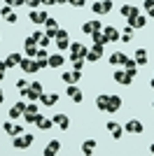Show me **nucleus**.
I'll return each mask as SVG.
<instances>
[{
  "mask_svg": "<svg viewBox=\"0 0 154 156\" xmlns=\"http://www.w3.org/2000/svg\"><path fill=\"white\" fill-rule=\"evenodd\" d=\"M94 151H96V140H84L82 142V154L91 156Z\"/></svg>",
  "mask_w": 154,
  "mask_h": 156,
  "instance_id": "nucleus-27",
  "label": "nucleus"
},
{
  "mask_svg": "<svg viewBox=\"0 0 154 156\" xmlns=\"http://www.w3.org/2000/svg\"><path fill=\"white\" fill-rule=\"evenodd\" d=\"M26 86H28V82H26L24 77H19V79H16V89H19V91H21V89H26Z\"/></svg>",
  "mask_w": 154,
  "mask_h": 156,
  "instance_id": "nucleus-39",
  "label": "nucleus"
},
{
  "mask_svg": "<svg viewBox=\"0 0 154 156\" xmlns=\"http://www.w3.org/2000/svg\"><path fill=\"white\" fill-rule=\"evenodd\" d=\"M2 79H5V72H0V82H2Z\"/></svg>",
  "mask_w": 154,
  "mask_h": 156,
  "instance_id": "nucleus-52",
  "label": "nucleus"
},
{
  "mask_svg": "<svg viewBox=\"0 0 154 156\" xmlns=\"http://www.w3.org/2000/svg\"><path fill=\"white\" fill-rule=\"evenodd\" d=\"M21 58H24L21 54H9V56L5 58V63H7V68H14V65H19V63H21Z\"/></svg>",
  "mask_w": 154,
  "mask_h": 156,
  "instance_id": "nucleus-29",
  "label": "nucleus"
},
{
  "mask_svg": "<svg viewBox=\"0 0 154 156\" xmlns=\"http://www.w3.org/2000/svg\"><path fill=\"white\" fill-rule=\"evenodd\" d=\"M40 2H42V5H51V0H40Z\"/></svg>",
  "mask_w": 154,
  "mask_h": 156,
  "instance_id": "nucleus-49",
  "label": "nucleus"
},
{
  "mask_svg": "<svg viewBox=\"0 0 154 156\" xmlns=\"http://www.w3.org/2000/svg\"><path fill=\"white\" fill-rule=\"evenodd\" d=\"M26 56H28V58L38 56V47H26Z\"/></svg>",
  "mask_w": 154,
  "mask_h": 156,
  "instance_id": "nucleus-36",
  "label": "nucleus"
},
{
  "mask_svg": "<svg viewBox=\"0 0 154 156\" xmlns=\"http://www.w3.org/2000/svg\"><path fill=\"white\" fill-rule=\"evenodd\" d=\"M149 86H152V89H154V75H152V79H149Z\"/></svg>",
  "mask_w": 154,
  "mask_h": 156,
  "instance_id": "nucleus-51",
  "label": "nucleus"
},
{
  "mask_svg": "<svg viewBox=\"0 0 154 156\" xmlns=\"http://www.w3.org/2000/svg\"><path fill=\"white\" fill-rule=\"evenodd\" d=\"M33 140L35 137L31 135V133H21V135H14V149H28L33 144Z\"/></svg>",
  "mask_w": 154,
  "mask_h": 156,
  "instance_id": "nucleus-1",
  "label": "nucleus"
},
{
  "mask_svg": "<svg viewBox=\"0 0 154 156\" xmlns=\"http://www.w3.org/2000/svg\"><path fill=\"white\" fill-rule=\"evenodd\" d=\"M2 100H5V93H2V89H0V105H2Z\"/></svg>",
  "mask_w": 154,
  "mask_h": 156,
  "instance_id": "nucleus-48",
  "label": "nucleus"
},
{
  "mask_svg": "<svg viewBox=\"0 0 154 156\" xmlns=\"http://www.w3.org/2000/svg\"><path fill=\"white\" fill-rule=\"evenodd\" d=\"M21 96H24V98H28V100H33V103H35V100H40V98H42V93H40V91H33L31 86H26V89H21Z\"/></svg>",
  "mask_w": 154,
  "mask_h": 156,
  "instance_id": "nucleus-17",
  "label": "nucleus"
},
{
  "mask_svg": "<svg viewBox=\"0 0 154 156\" xmlns=\"http://www.w3.org/2000/svg\"><path fill=\"white\" fill-rule=\"evenodd\" d=\"M126 58H128V54L115 51L112 56H110V65H112V68H115V65H124V63H126Z\"/></svg>",
  "mask_w": 154,
  "mask_h": 156,
  "instance_id": "nucleus-10",
  "label": "nucleus"
},
{
  "mask_svg": "<svg viewBox=\"0 0 154 156\" xmlns=\"http://www.w3.org/2000/svg\"><path fill=\"white\" fill-rule=\"evenodd\" d=\"M40 117V110H38V105L33 103V105H28L26 107V112H24V119L26 121H31V124H35V119Z\"/></svg>",
  "mask_w": 154,
  "mask_h": 156,
  "instance_id": "nucleus-6",
  "label": "nucleus"
},
{
  "mask_svg": "<svg viewBox=\"0 0 154 156\" xmlns=\"http://www.w3.org/2000/svg\"><path fill=\"white\" fill-rule=\"evenodd\" d=\"M0 72H7V63L5 61H0Z\"/></svg>",
  "mask_w": 154,
  "mask_h": 156,
  "instance_id": "nucleus-44",
  "label": "nucleus"
},
{
  "mask_svg": "<svg viewBox=\"0 0 154 156\" xmlns=\"http://www.w3.org/2000/svg\"><path fill=\"white\" fill-rule=\"evenodd\" d=\"M47 19H49V14H47V12H38V9H33V12H31V21H33V23H38V26H40V23H47Z\"/></svg>",
  "mask_w": 154,
  "mask_h": 156,
  "instance_id": "nucleus-13",
  "label": "nucleus"
},
{
  "mask_svg": "<svg viewBox=\"0 0 154 156\" xmlns=\"http://www.w3.org/2000/svg\"><path fill=\"white\" fill-rule=\"evenodd\" d=\"M128 21V26L133 28H145V23H147V16H142V14H138V16H133V19H126Z\"/></svg>",
  "mask_w": 154,
  "mask_h": 156,
  "instance_id": "nucleus-12",
  "label": "nucleus"
},
{
  "mask_svg": "<svg viewBox=\"0 0 154 156\" xmlns=\"http://www.w3.org/2000/svg\"><path fill=\"white\" fill-rule=\"evenodd\" d=\"M5 5H12V7H16V0H5Z\"/></svg>",
  "mask_w": 154,
  "mask_h": 156,
  "instance_id": "nucleus-47",
  "label": "nucleus"
},
{
  "mask_svg": "<svg viewBox=\"0 0 154 156\" xmlns=\"http://www.w3.org/2000/svg\"><path fill=\"white\" fill-rule=\"evenodd\" d=\"M124 130H128V133H135V135H138V133H142V121H138V119H131Z\"/></svg>",
  "mask_w": 154,
  "mask_h": 156,
  "instance_id": "nucleus-18",
  "label": "nucleus"
},
{
  "mask_svg": "<svg viewBox=\"0 0 154 156\" xmlns=\"http://www.w3.org/2000/svg\"><path fill=\"white\" fill-rule=\"evenodd\" d=\"M0 19H2V16H0Z\"/></svg>",
  "mask_w": 154,
  "mask_h": 156,
  "instance_id": "nucleus-54",
  "label": "nucleus"
},
{
  "mask_svg": "<svg viewBox=\"0 0 154 156\" xmlns=\"http://www.w3.org/2000/svg\"><path fill=\"white\" fill-rule=\"evenodd\" d=\"M5 21H7V23H16V21H19V16H16V14H9V16H5Z\"/></svg>",
  "mask_w": 154,
  "mask_h": 156,
  "instance_id": "nucleus-40",
  "label": "nucleus"
},
{
  "mask_svg": "<svg viewBox=\"0 0 154 156\" xmlns=\"http://www.w3.org/2000/svg\"><path fill=\"white\" fill-rule=\"evenodd\" d=\"M119 12H122V16H126V19H133V16H138V7L135 5H122V9H119Z\"/></svg>",
  "mask_w": 154,
  "mask_h": 156,
  "instance_id": "nucleus-14",
  "label": "nucleus"
},
{
  "mask_svg": "<svg viewBox=\"0 0 154 156\" xmlns=\"http://www.w3.org/2000/svg\"><path fill=\"white\" fill-rule=\"evenodd\" d=\"M40 100H42V105H45V107H51V105L58 103V93H42V98H40Z\"/></svg>",
  "mask_w": 154,
  "mask_h": 156,
  "instance_id": "nucleus-20",
  "label": "nucleus"
},
{
  "mask_svg": "<svg viewBox=\"0 0 154 156\" xmlns=\"http://www.w3.org/2000/svg\"><path fill=\"white\" fill-rule=\"evenodd\" d=\"M12 14V5H2V9H0V16L5 19V16H9Z\"/></svg>",
  "mask_w": 154,
  "mask_h": 156,
  "instance_id": "nucleus-35",
  "label": "nucleus"
},
{
  "mask_svg": "<svg viewBox=\"0 0 154 156\" xmlns=\"http://www.w3.org/2000/svg\"><path fill=\"white\" fill-rule=\"evenodd\" d=\"M149 154H154V142H152V144H149Z\"/></svg>",
  "mask_w": 154,
  "mask_h": 156,
  "instance_id": "nucleus-50",
  "label": "nucleus"
},
{
  "mask_svg": "<svg viewBox=\"0 0 154 156\" xmlns=\"http://www.w3.org/2000/svg\"><path fill=\"white\" fill-rule=\"evenodd\" d=\"M31 0H16V7H21V5H28Z\"/></svg>",
  "mask_w": 154,
  "mask_h": 156,
  "instance_id": "nucleus-45",
  "label": "nucleus"
},
{
  "mask_svg": "<svg viewBox=\"0 0 154 156\" xmlns=\"http://www.w3.org/2000/svg\"><path fill=\"white\" fill-rule=\"evenodd\" d=\"M51 124H54V121H51V119H45L42 114L35 119V126H38L40 130H49V128H51Z\"/></svg>",
  "mask_w": 154,
  "mask_h": 156,
  "instance_id": "nucleus-28",
  "label": "nucleus"
},
{
  "mask_svg": "<svg viewBox=\"0 0 154 156\" xmlns=\"http://www.w3.org/2000/svg\"><path fill=\"white\" fill-rule=\"evenodd\" d=\"M21 70L24 72H28V75H35V72H40V68H38V63H35V61L33 58H21Z\"/></svg>",
  "mask_w": 154,
  "mask_h": 156,
  "instance_id": "nucleus-4",
  "label": "nucleus"
},
{
  "mask_svg": "<svg viewBox=\"0 0 154 156\" xmlns=\"http://www.w3.org/2000/svg\"><path fill=\"white\" fill-rule=\"evenodd\" d=\"M54 40H56L58 51H63V49H68V47H70V40H68V30H63V28H58V30H56Z\"/></svg>",
  "mask_w": 154,
  "mask_h": 156,
  "instance_id": "nucleus-2",
  "label": "nucleus"
},
{
  "mask_svg": "<svg viewBox=\"0 0 154 156\" xmlns=\"http://www.w3.org/2000/svg\"><path fill=\"white\" fill-rule=\"evenodd\" d=\"M96 107H98L101 112L108 110V93H101V96L96 98Z\"/></svg>",
  "mask_w": 154,
  "mask_h": 156,
  "instance_id": "nucleus-30",
  "label": "nucleus"
},
{
  "mask_svg": "<svg viewBox=\"0 0 154 156\" xmlns=\"http://www.w3.org/2000/svg\"><path fill=\"white\" fill-rule=\"evenodd\" d=\"M72 65H75V70H82L84 68V58H72Z\"/></svg>",
  "mask_w": 154,
  "mask_h": 156,
  "instance_id": "nucleus-38",
  "label": "nucleus"
},
{
  "mask_svg": "<svg viewBox=\"0 0 154 156\" xmlns=\"http://www.w3.org/2000/svg\"><path fill=\"white\" fill-rule=\"evenodd\" d=\"M101 56H103V47L94 44V49H89V54H86V61H98Z\"/></svg>",
  "mask_w": 154,
  "mask_h": 156,
  "instance_id": "nucleus-25",
  "label": "nucleus"
},
{
  "mask_svg": "<svg viewBox=\"0 0 154 156\" xmlns=\"http://www.w3.org/2000/svg\"><path fill=\"white\" fill-rule=\"evenodd\" d=\"M108 130H110V135L115 137V140H119V137L124 135V128L119 124H115V121H110V124H108Z\"/></svg>",
  "mask_w": 154,
  "mask_h": 156,
  "instance_id": "nucleus-19",
  "label": "nucleus"
},
{
  "mask_svg": "<svg viewBox=\"0 0 154 156\" xmlns=\"http://www.w3.org/2000/svg\"><path fill=\"white\" fill-rule=\"evenodd\" d=\"M68 2L75 5V7H84V5H86V0H68Z\"/></svg>",
  "mask_w": 154,
  "mask_h": 156,
  "instance_id": "nucleus-41",
  "label": "nucleus"
},
{
  "mask_svg": "<svg viewBox=\"0 0 154 156\" xmlns=\"http://www.w3.org/2000/svg\"><path fill=\"white\" fill-rule=\"evenodd\" d=\"M28 5H31V7H33V9H38V7H40V5H42V2H40V0H31V2H28Z\"/></svg>",
  "mask_w": 154,
  "mask_h": 156,
  "instance_id": "nucleus-43",
  "label": "nucleus"
},
{
  "mask_svg": "<svg viewBox=\"0 0 154 156\" xmlns=\"http://www.w3.org/2000/svg\"><path fill=\"white\" fill-rule=\"evenodd\" d=\"M61 151V142L58 140H51L49 144H47V149H45V156H54V154H58Z\"/></svg>",
  "mask_w": 154,
  "mask_h": 156,
  "instance_id": "nucleus-26",
  "label": "nucleus"
},
{
  "mask_svg": "<svg viewBox=\"0 0 154 156\" xmlns=\"http://www.w3.org/2000/svg\"><path fill=\"white\" fill-rule=\"evenodd\" d=\"M145 12H147V19H154V0H145Z\"/></svg>",
  "mask_w": 154,
  "mask_h": 156,
  "instance_id": "nucleus-33",
  "label": "nucleus"
},
{
  "mask_svg": "<svg viewBox=\"0 0 154 156\" xmlns=\"http://www.w3.org/2000/svg\"><path fill=\"white\" fill-rule=\"evenodd\" d=\"M119 107H122V98L117 96V93L108 96V110H105V112H117Z\"/></svg>",
  "mask_w": 154,
  "mask_h": 156,
  "instance_id": "nucleus-7",
  "label": "nucleus"
},
{
  "mask_svg": "<svg viewBox=\"0 0 154 156\" xmlns=\"http://www.w3.org/2000/svg\"><path fill=\"white\" fill-rule=\"evenodd\" d=\"M31 89H33V91H40V93H42V84H40V82H33Z\"/></svg>",
  "mask_w": 154,
  "mask_h": 156,
  "instance_id": "nucleus-42",
  "label": "nucleus"
},
{
  "mask_svg": "<svg viewBox=\"0 0 154 156\" xmlns=\"http://www.w3.org/2000/svg\"><path fill=\"white\" fill-rule=\"evenodd\" d=\"M101 7H103V14H108L112 9V0H101Z\"/></svg>",
  "mask_w": 154,
  "mask_h": 156,
  "instance_id": "nucleus-34",
  "label": "nucleus"
},
{
  "mask_svg": "<svg viewBox=\"0 0 154 156\" xmlns=\"http://www.w3.org/2000/svg\"><path fill=\"white\" fill-rule=\"evenodd\" d=\"M45 26H47V33H45V35H47V37H54V35H56V30H58V23H56V19H51V16H49Z\"/></svg>",
  "mask_w": 154,
  "mask_h": 156,
  "instance_id": "nucleus-24",
  "label": "nucleus"
},
{
  "mask_svg": "<svg viewBox=\"0 0 154 156\" xmlns=\"http://www.w3.org/2000/svg\"><path fill=\"white\" fill-rule=\"evenodd\" d=\"M51 121H54V124H56L61 130H68V126H70V119L65 117V114H56V117L51 119Z\"/></svg>",
  "mask_w": 154,
  "mask_h": 156,
  "instance_id": "nucleus-16",
  "label": "nucleus"
},
{
  "mask_svg": "<svg viewBox=\"0 0 154 156\" xmlns=\"http://www.w3.org/2000/svg\"><path fill=\"white\" fill-rule=\"evenodd\" d=\"M152 110H154V103H152Z\"/></svg>",
  "mask_w": 154,
  "mask_h": 156,
  "instance_id": "nucleus-53",
  "label": "nucleus"
},
{
  "mask_svg": "<svg viewBox=\"0 0 154 156\" xmlns=\"http://www.w3.org/2000/svg\"><path fill=\"white\" fill-rule=\"evenodd\" d=\"M124 70H126L128 75H131V77H135V75H138V63H135V61L131 58V56H128V58H126V63H124Z\"/></svg>",
  "mask_w": 154,
  "mask_h": 156,
  "instance_id": "nucleus-23",
  "label": "nucleus"
},
{
  "mask_svg": "<svg viewBox=\"0 0 154 156\" xmlns=\"http://www.w3.org/2000/svg\"><path fill=\"white\" fill-rule=\"evenodd\" d=\"M147 58H149V56H147V49H135L133 61H135L138 65H145V63H147Z\"/></svg>",
  "mask_w": 154,
  "mask_h": 156,
  "instance_id": "nucleus-22",
  "label": "nucleus"
},
{
  "mask_svg": "<svg viewBox=\"0 0 154 156\" xmlns=\"http://www.w3.org/2000/svg\"><path fill=\"white\" fill-rule=\"evenodd\" d=\"M70 51H72L70 58H84V61H86V54H89V49H86L84 44H79V42H72V44H70Z\"/></svg>",
  "mask_w": 154,
  "mask_h": 156,
  "instance_id": "nucleus-3",
  "label": "nucleus"
},
{
  "mask_svg": "<svg viewBox=\"0 0 154 156\" xmlns=\"http://www.w3.org/2000/svg\"><path fill=\"white\" fill-rule=\"evenodd\" d=\"M82 30L86 33V35H91V33H96V30H103V26H101L98 19H91V21H86V23L82 26Z\"/></svg>",
  "mask_w": 154,
  "mask_h": 156,
  "instance_id": "nucleus-9",
  "label": "nucleus"
},
{
  "mask_svg": "<svg viewBox=\"0 0 154 156\" xmlns=\"http://www.w3.org/2000/svg\"><path fill=\"white\" fill-rule=\"evenodd\" d=\"M63 2H68V0H51V5H63Z\"/></svg>",
  "mask_w": 154,
  "mask_h": 156,
  "instance_id": "nucleus-46",
  "label": "nucleus"
},
{
  "mask_svg": "<svg viewBox=\"0 0 154 156\" xmlns=\"http://www.w3.org/2000/svg\"><path fill=\"white\" fill-rule=\"evenodd\" d=\"M63 56H61V54H54V56H49V68H61V65H63Z\"/></svg>",
  "mask_w": 154,
  "mask_h": 156,
  "instance_id": "nucleus-31",
  "label": "nucleus"
},
{
  "mask_svg": "<svg viewBox=\"0 0 154 156\" xmlns=\"http://www.w3.org/2000/svg\"><path fill=\"white\" fill-rule=\"evenodd\" d=\"M91 9H94V14H103V7H101V0H96L94 5H91Z\"/></svg>",
  "mask_w": 154,
  "mask_h": 156,
  "instance_id": "nucleus-37",
  "label": "nucleus"
},
{
  "mask_svg": "<svg viewBox=\"0 0 154 156\" xmlns=\"http://www.w3.org/2000/svg\"><path fill=\"white\" fill-rule=\"evenodd\" d=\"M103 33H105V35H108V40L110 42H117V40H119V33H117V28H103Z\"/></svg>",
  "mask_w": 154,
  "mask_h": 156,
  "instance_id": "nucleus-32",
  "label": "nucleus"
},
{
  "mask_svg": "<svg viewBox=\"0 0 154 156\" xmlns=\"http://www.w3.org/2000/svg\"><path fill=\"white\" fill-rule=\"evenodd\" d=\"M65 93H68V96H70V100H72V103H82V91H79V89H77V86L75 84H68V91H65Z\"/></svg>",
  "mask_w": 154,
  "mask_h": 156,
  "instance_id": "nucleus-11",
  "label": "nucleus"
},
{
  "mask_svg": "<svg viewBox=\"0 0 154 156\" xmlns=\"http://www.w3.org/2000/svg\"><path fill=\"white\" fill-rule=\"evenodd\" d=\"M91 37H94V44H101V47H105V44L110 42V40H108V35H105L103 30H96V33H91Z\"/></svg>",
  "mask_w": 154,
  "mask_h": 156,
  "instance_id": "nucleus-21",
  "label": "nucleus"
},
{
  "mask_svg": "<svg viewBox=\"0 0 154 156\" xmlns=\"http://www.w3.org/2000/svg\"><path fill=\"white\" fill-rule=\"evenodd\" d=\"M79 77H82V72H79V70L63 72V82H65V84H77V82H79Z\"/></svg>",
  "mask_w": 154,
  "mask_h": 156,
  "instance_id": "nucleus-15",
  "label": "nucleus"
},
{
  "mask_svg": "<svg viewBox=\"0 0 154 156\" xmlns=\"http://www.w3.org/2000/svg\"><path fill=\"white\" fill-rule=\"evenodd\" d=\"M26 107H28V105H26L24 100H19V103H16V105L12 107V110H9V119H19V117H24Z\"/></svg>",
  "mask_w": 154,
  "mask_h": 156,
  "instance_id": "nucleus-8",
  "label": "nucleus"
},
{
  "mask_svg": "<svg viewBox=\"0 0 154 156\" xmlns=\"http://www.w3.org/2000/svg\"><path fill=\"white\" fill-rule=\"evenodd\" d=\"M115 82H117V84H122V86H128L131 82H133V77H131L126 70H115Z\"/></svg>",
  "mask_w": 154,
  "mask_h": 156,
  "instance_id": "nucleus-5",
  "label": "nucleus"
}]
</instances>
